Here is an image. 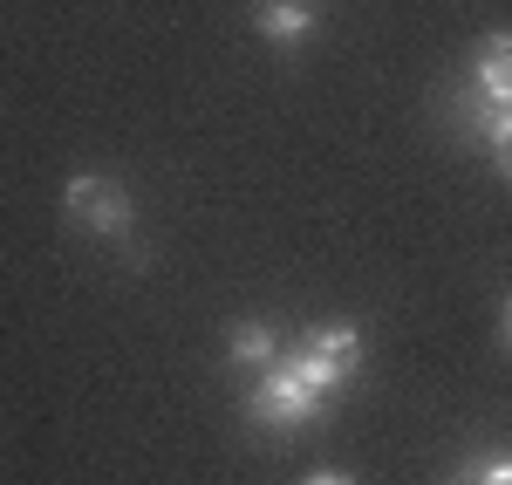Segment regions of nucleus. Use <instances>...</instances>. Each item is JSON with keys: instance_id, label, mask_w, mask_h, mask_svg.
<instances>
[{"instance_id": "nucleus-5", "label": "nucleus", "mask_w": 512, "mask_h": 485, "mask_svg": "<svg viewBox=\"0 0 512 485\" xmlns=\"http://www.w3.org/2000/svg\"><path fill=\"white\" fill-rule=\"evenodd\" d=\"M253 28H260L267 48H301L321 21H315V7H308V0H267V7L253 14Z\"/></svg>"}, {"instance_id": "nucleus-9", "label": "nucleus", "mask_w": 512, "mask_h": 485, "mask_svg": "<svg viewBox=\"0 0 512 485\" xmlns=\"http://www.w3.org/2000/svg\"><path fill=\"white\" fill-rule=\"evenodd\" d=\"M499 342H506V356H512V294H506V308H499Z\"/></svg>"}, {"instance_id": "nucleus-7", "label": "nucleus", "mask_w": 512, "mask_h": 485, "mask_svg": "<svg viewBox=\"0 0 512 485\" xmlns=\"http://www.w3.org/2000/svg\"><path fill=\"white\" fill-rule=\"evenodd\" d=\"M444 485H512V451H478L458 472H444Z\"/></svg>"}, {"instance_id": "nucleus-8", "label": "nucleus", "mask_w": 512, "mask_h": 485, "mask_svg": "<svg viewBox=\"0 0 512 485\" xmlns=\"http://www.w3.org/2000/svg\"><path fill=\"white\" fill-rule=\"evenodd\" d=\"M478 144L492 151V164H499V178H512V110H499V117H485V130H478Z\"/></svg>"}, {"instance_id": "nucleus-6", "label": "nucleus", "mask_w": 512, "mask_h": 485, "mask_svg": "<svg viewBox=\"0 0 512 485\" xmlns=\"http://www.w3.org/2000/svg\"><path fill=\"white\" fill-rule=\"evenodd\" d=\"M226 363L233 369H274L280 363V335L267 322H239L226 335Z\"/></svg>"}, {"instance_id": "nucleus-10", "label": "nucleus", "mask_w": 512, "mask_h": 485, "mask_svg": "<svg viewBox=\"0 0 512 485\" xmlns=\"http://www.w3.org/2000/svg\"><path fill=\"white\" fill-rule=\"evenodd\" d=\"M301 485H355L349 472H315V479H301Z\"/></svg>"}, {"instance_id": "nucleus-4", "label": "nucleus", "mask_w": 512, "mask_h": 485, "mask_svg": "<svg viewBox=\"0 0 512 485\" xmlns=\"http://www.w3.org/2000/svg\"><path fill=\"white\" fill-rule=\"evenodd\" d=\"M465 89H472V96L485 103V110H492V117H499V110H512V28H492V35H478Z\"/></svg>"}, {"instance_id": "nucleus-2", "label": "nucleus", "mask_w": 512, "mask_h": 485, "mask_svg": "<svg viewBox=\"0 0 512 485\" xmlns=\"http://www.w3.org/2000/svg\"><path fill=\"white\" fill-rule=\"evenodd\" d=\"M321 417H328V397H315L287 363L260 369V383L246 390V424L267 431V438H294V431H308Z\"/></svg>"}, {"instance_id": "nucleus-3", "label": "nucleus", "mask_w": 512, "mask_h": 485, "mask_svg": "<svg viewBox=\"0 0 512 485\" xmlns=\"http://www.w3.org/2000/svg\"><path fill=\"white\" fill-rule=\"evenodd\" d=\"M62 219L89 233V240H130L137 233V199L123 192V178L110 171H76L62 185Z\"/></svg>"}, {"instance_id": "nucleus-1", "label": "nucleus", "mask_w": 512, "mask_h": 485, "mask_svg": "<svg viewBox=\"0 0 512 485\" xmlns=\"http://www.w3.org/2000/svg\"><path fill=\"white\" fill-rule=\"evenodd\" d=\"M280 363L294 369L315 397H335L342 383H355V369H362V328L355 322H321V328H308L294 349H280Z\"/></svg>"}]
</instances>
